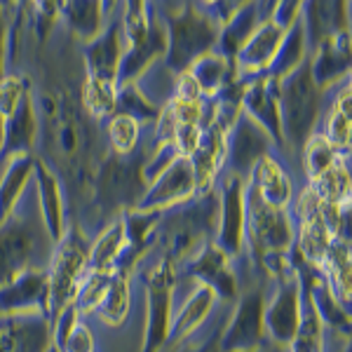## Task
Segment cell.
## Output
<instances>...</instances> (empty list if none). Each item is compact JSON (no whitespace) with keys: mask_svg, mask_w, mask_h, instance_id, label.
<instances>
[{"mask_svg":"<svg viewBox=\"0 0 352 352\" xmlns=\"http://www.w3.org/2000/svg\"><path fill=\"white\" fill-rule=\"evenodd\" d=\"M89 261V254L78 242H66L54 258L52 277H50V296L56 308L64 310L73 303L76 292L82 282V270Z\"/></svg>","mask_w":352,"mask_h":352,"instance_id":"6da1fadb","label":"cell"},{"mask_svg":"<svg viewBox=\"0 0 352 352\" xmlns=\"http://www.w3.org/2000/svg\"><path fill=\"white\" fill-rule=\"evenodd\" d=\"M336 240L338 237L333 235L331 226L327 223L322 212L298 219V244H300V252H303L305 261H310V263H315V265L324 263L329 249L333 247Z\"/></svg>","mask_w":352,"mask_h":352,"instance_id":"7a4b0ae2","label":"cell"},{"mask_svg":"<svg viewBox=\"0 0 352 352\" xmlns=\"http://www.w3.org/2000/svg\"><path fill=\"white\" fill-rule=\"evenodd\" d=\"M258 176H261V184H258L256 200L268 204L272 209H285L292 202V186H289L285 169L265 157L258 167Z\"/></svg>","mask_w":352,"mask_h":352,"instance_id":"3957f363","label":"cell"},{"mask_svg":"<svg viewBox=\"0 0 352 352\" xmlns=\"http://www.w3.org/2000/svg\"><path fill=\"white\" fill-rule=\"evenodd\" d=\"M322 270L327 272L333 296L340 300H350V244L343 242V237H338L333 247L329 249Z\"/></svg>","mask_w":352,"mask_h":352,"instance_id":"277c9868","label":"cell"},{"mask_svg":"<svg viewBox=\"0 0 352 352\" xmlns=\"http://www.w3.org/2000/svg\"><path fill=\"white\" fill-rule=\"evenodd\" d=\"M124 244H127L124 223L116 221V223L109 226V228L96 237L92 252H89V263H92V270L113 272V265H116V261H118V256H120Z\"/></svg>","mask_w":352,"mask_h":352,"instance_id":"5b68a950","label":"cell"},{"mask_svg":"<svg viewBox=\"0 0 352 352\" xmlns=\"http://www.w3.org/2000/svg\"><path fill=\"white\" fill-rule=\"evenodd\" d=\"M129 308H132V289H129V277L124 275H113L106 298L101 303V308L96 310L99 317L111 327H118L127 320Z\"/></svg>","mask_w":352,"mask_h":352,"instance_id":"8992f818","label":"cell"},{"mask_svg":"<svg viewBox=\"0 0 352 352\" xmlns=\"http://www.w3.org/2000/svg\"><path fill=\"white\" fill-rule=\"evenodd\" d=\"M338 160H340V153L331 148V144H329L324 136H315V139L305 146V157H303L305 174H308L310 184L320 179V176Z\"/></svg>","mask_w":352,"mask_h":352,"instance_id":"52a82bcc","label":"cell"},{"mask_svg":"<svg viewBox=\"0 0 352 352\" xmlns=\"http://www.w3.org/2000/svg\"><path fill=\"white\" fill-rule=\"evenodd\" d=\"M324 139L331 144L333 151H348L350 146V109L348 101L345 104H338L336 109L331 111L327 120V134Z\"/></svg>","mask_w":352,"mask_h":352,"instance_id":"ba28073f","label":"cell"},{"mask_svg":"<svg viewBox=\"0 0 352 352\" xmlns=\"http://www.w3.org/2000/svg\"><path fill=\"white\" fill-rule=\"evenodd\" d=\"M111 144L118 153H129L136 146V136H139V122L132 116H116L109 124Z\"/></svg>","mask_w":352,"mask_h":352,"instance_id":"9c48e42d","label":"cell"},{"mask_svg":"<svg viewBox=\"0 0 352 352\" xmlns=\"http://www.w3.org/2000/svg\"><path fill=\"white\" fill-rule=\"evenodd\" d=\"M116 104V92L111 89V85H106L101 78H92L85 85V106L94 113V116H106L113 111Z\"/></svg>","mask_w":352,"mask_h":352,"instance_id":"30bf717a","label":"cell"},{"mask_svg":"<svg viewBox=\"0 0 352 352\" xmlns=\"http://www.w3.org/2000/svg\"><path fill=\"white\" fill-rule=\"evenodd\" d=\"M94 348L96 340L92 329L80 320V315H76L64 333V352H94Z\"/></svg>","mask_w":352,"mask_h":352,"instance_id":"8fae6325","label":"cell"},{"mask_svg":"<svg viewBox=\"0 0 352 352\" xmlns=\"http://www.w3.org/2000/svg\"><path fill=\"white\" fill-rule=\"evenodd\" d=\"M21 96V89H19V82L14 78L5 80L0 85V111L3 113H12L16 109V101Z\"/></svg>","mask_w":352,"mask_h":352,"instance_id":"7c38bea8","label":"cell"}]
</instances>
